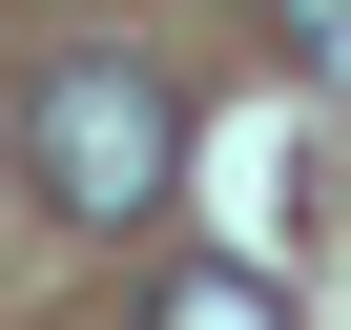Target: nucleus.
I'll use <instances>...</instances> for the list:
<instances>
[{"label": "nucleus", "instance_id": "nucleus-1", "mask_svg": "<svg viewBox=\"0 0 351 330\" xmlns=\"http://www.w3.org/2000/svg\"><path fill=\"white\" fill-rule=\"evenodd\" d=\"M21 186L62 227H145L165 186H186V83H165L145 42H42L21 62Z\"/></svg>", "mask_w": 351, "mask_h": 330}, {"label": "nucleus", "instance_id": "nucleus-2", "mask_svg": "<svg viewBox=\"0 0 351 330\" xmlns=\"http://www.w3.org/2000/svg\"><path fill=\"white\" fill-rule=\"evenodd\" d=\"M145 330H289V289H269V268H165Z\"/></svg>", "mask_w": 351, "mask_h": 330}, {"label": "nucleus", "instance_id": "nucleus-3", "mask_svg": "<svg viewBox=\"0 0 351 330\" xmlns=\"http://www.w3.org/2000/svg\"><path fill=\"white\" fill-rule=\"evenodd\" d=\"M269 42H289V83H310V103H351V0H269Z\"/></svg>", "mask_w": 351, "mask_h": 330}]
</instances>
